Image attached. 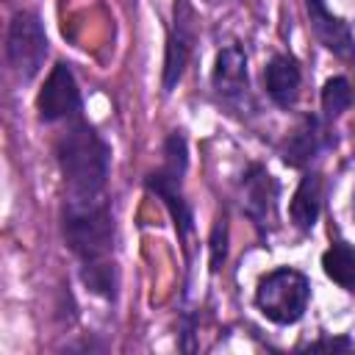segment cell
<instances>
[{
    "label": "cell",
    "mask_w": 355,
    "mask_h": 355,
    "mask_svg": "<svg viewBox=\"0 0 355 355\" xmlns=\"http://www.w3.org/2000/svg\"><path fill=\"white\" fill-rule=\"evenodd\" d=\"M61 227L72 255L78 258L83 286L105 300H114L119 277L114 263V214L108 194L64 197Z\"/></svg>",
    "instance_id": "cell-1"
},
{
    "label": "cell",
    "mask_w": 355,
    "mask_h": 355,
    "mask_svg": "<svg viewBox=\"0 0 355 355\" xmlns=\"http://www.w3.org/2000/svg\"><path fill=\"white\" fill-rule=\"evenodd\" d=\"M53 153L64 178V197H105L111 175L108 141L80 116L55 125Z\"/></svg>",
    "instance_id": "cell-2"
},
{
    "label": "cell",
    "mask_w": 355,
    "mask_h": 355,
    "mask_svg": "<svg viewBox=\"0 0 355 355\" xmlns=\"http://www.w3.org/2000/svg\"><path fill=\"white\" fill-rule=\"evenodd\" d=\"M189 166V147H186V136L180 130H172L164 141V161L158 169H153L144 178V186L150 194H155L164 208L169 211L175 230L183 241V247H189V239L194 233V211L186 200L183 191V175Z\"/></svg>",
    "instance_id": "cell-3"
},
{
    "label": "cell",
    "mask_w": 355,
    "mask_h": 355,
    "mask_svg": "<svg viewBox=\"0 0 355 355\" xmlns=\"http://www.w3.org/2000/svg\"><path fill=\"white\" fill-rule=\"evenodd\" d=\"M308 302H311V283L300 269L277 266L258 280L255 305L269 322L280 327L297 324L305 316Z\"/></svg>",
    "instance_id": "cell-4"
},
{
    "label": "cell",
    "mask_w": 355,
    "mask_h": 355,
    "mask_svg": "<svg viewBox=\"0 0 355 355\" xmlns=\"http://www.w3.org/2000/svg\"><path fill=\"white\" fill-rule=\"evenodd\" d=\"M47 58V33L33 11H17L6 33V61L19 80H33Z\"/></svg>",
    "instance_id": "cell-5"
},
{
    "label": "cell",
    "mask_w": 355,
    "mask_h": 355,
    "mask_svg": "<svg viewBox=\"0 0 355 355\" xmlns=\"http://www.w3.org/2000/svg\"><path fill=\"white\" fill-rule=\"evenodd\" d=\"M211 83H214V94L219 97V103L230 114L250 116L255 111V100H252V92H250L247 53L239 42H230L216 53Z\"/></svg>",
    "instance_id": "cell-6"
},
{
    "label": "cell",
    "mask_w": 355,
    "mask_h": 355,
    "mask_svg": "<svg viewBox=\"0 0 355 355\" xmlns=\"http://www.w3.org/2000/svg\"><path fill=\"white\" fill-rule=\"evenodd\" d=\"M277 197L280 186L275 175L263 164H250L239 178V202L247 219L258 227V233H269L277 225Z\"/></svg>",
    "instance_id": "cell-7"
},
{
    "label": "cell",
    "mask_w": 355,
    "mask_h": 355,
    "mask_svg": "<svg viewBox=\"0 0 355 355\" xmlns=\"http://www.w3.org/2000/svg\"><path fill=\"white\" fill-rule=\"evenodd\" d=\"M36 111L44 125H61L83 114V100L78 80L67 64H55L36 97Z\"/></svg>",
    "instance_id": "cell-8"
},
{
    "label": "cell",
    "mask_w": 355,
    "mask_h": 355,
    "mask_svg": "<svg viewBox=\"0 0 355 355\" xmlns=\"http://www.w3.org/2000/svg\"><path fill=\"white\" fill-rule=\"evenodd\" d=\"M336 144L333 136V122H327L319 114H308L297 122V128L286 136V141L280 144V155L286 166L294 169H308L322 153H327Z\"/></svg>",
    "instance_id": "cell-9"
},
{
    "label": "cell",
    "mask_w": 355,
    "mask_h": 355,
    "mask_svg": "<svg viewBox=\"0 0 355 355\" xmlns=\"http://www.w3.org/2000/svg\"><path fill=\"white\" fill-rule=\"evenodd\" d=\"M194 47V8L189 0H175L172 25L166 33V53H164V92H172L189 64Z\"/></svg>",
    "instance_id": "cell-10"
},
{
    "label": "cell",
    "mask_w": 355,
    "mask_h": 355,
    "mask_svg": "<svg viewBox=\"0 0 355 355\" xmlns=\"http://www.w3.org/2000/svg\"><path fill=\"white\" fill-rule=\"evenodd\" d=\"M305 8H308V19H311V31L313 36L338 58L344 61H355V39H352V31L349 25L336 17L324 0H305Z\"/></svg>",
    "instance_id": "cell-11"
},
{
    "label": "cell",
    "mask_w": 355,
    "mask_h": 355,
    "mask_svg": "<svg viewBox=\"0 0 355 355\" xmlns=\"http://www.w3.org/2000/svg\"><path fill=\"white\" fill-rule=\"evenodd\" d=\"M263 86L275 105L294 108V103L300 97V86H302V69H300L297 58L286 55V53L272 55L263 69Z\"/></svg>",
    "instance_id": "cell-12"
},
{
    "label": "cell",
    "mask_w": 355,
    "mask_h": 355,
    "mask_svg": "<svg viewBox=\"0 0 355 355\" xmlns=\"http://www.w3.org/2000/svg\"><path fill=\"white\" fill-rule=\"evenodd\" d=\"M322 200H324L322 178H319V172L308 169L300 178V186H297V191L291 197V205H288V214H291V222H294L297 230H302V233L313 230V225L322 214Z\"/></svg>",
    "instance_id": "cell-13"
},
{
    "label": "cell",
    "mask_w": 355,
    "mask_h": 355,
    "mask_svg": "<svg viewBox=\"0 0 355 355\" xmlns=\"http://www.w3.org/2000/svg\"><path fill=\"white\" fill-rule=\"evenodd\" d=\"M324 275L344 291H355V247L347 241H333L322 255Z\"/></svg>",
    "instance_id": "cell-14"
},
{
    "label": "cell",
    "mask_w": 355,
    "mask_h": 355,
    "mask_svg": "<svg viewBox=\"0 0 355 355\" xmlns=\"http://www.w3.org/2000/svg\"><path fill=\"white\" fill-rule=\"evenodd\" d=\"M352 100H355V94H352V86L344 75L327 78L322 86V116L327 122H336L352 105Z\"/></svg>",
    "instance_id": "cell-15"
},
{
    "label": "cell",
    "mask_w": 355,
    "mask_h": 355,
    "mask_svg": "<svg viewBox=\"0 0 355 355\" xmlns=\"http://www.w3.org/2000/svg\"><path fill=\"white\" fill-rule=\"evenodd\" d=\"M308 352H347V349H352V338L349 336H338V338H316V341H311L308 347H305Z\"/></svg>",
    "instance_id": "cell-16"
},
{
    "label": "cell",
    "mask_w": 355,
    "mask_h": 355,
    "mask_svg": "<svg viewBox=\"0 0 355 355\" xmlns=\"http://www.w3.org/2000/svg\"><path fill=\"white\" fill-rule=\"evenodd\" d=\"M222 227H225V219H216V225H214V236H211V272H216L219 263L225 261V236L219 239Z\"/></svg>",
    "instance_id": "cell-17"
},
{
    "label": "cell",
    "mask_w": 355,
    "mask_h": 355,
    "mask_svg": "<svg viewBox=\"0 0 355 355\" xmlns=\"http://www.w3.org/2000/svg\"><path fill=\"white\" fill-rule=\"evenodd\" d=\"M352 216H355V194H352Z\"/></svg>",
    "instance_id": "cell-18"
}]
</instances>
